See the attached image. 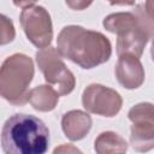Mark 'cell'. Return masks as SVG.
<instances>
[{
	"instance_id": "obj_1",
	"label": "cell",
	"mask_w": 154,
	"mask_h": 154,
	"mask_svg": "<svg viewBox=\"0 0 154 154\" xmlns=\"http://www.w3.org/2000/svg\"><path fill=\"white\" fill-rule=\"evenodd\" d=\"M103 28L117 35V54L141 58L153 37L152 2L138 4L130 12H116L106 16Z\"/></svg>"
},
{
	"instance_id": "obj_2",
	"label": "cell",
	"mask_w": 154,
	"mask_h": 154,
	"mask_svg": "<svg viewBox=\"0 0 154 154\" xmlns=\"http://www.w3.org/2000/svg\"><path fill=\"white\" fill-rule=\"evenodd\" d=\"M57 51L61 58L90 70L109 60L112 45L100 31L88 30L81 25H66L58 35Z\"/></svg>"
},
{
	"instance_id": "obj_3",
	"label": "cell",
	"mask_w": 154,
	"mask_h": 154,
	"mask_svg": "<svg viewBox=\"0 0 154 154\" xmlns=\"http://www.w3.org/2000/svg\"><path fill=\"white\" fill-rule=\"evenodd\" d=\"M0 144L5 154H46L49 129L36 116L14 113L2 125Z\"/></svg>"
},
{
	"instance_id": "obj_4",
	"label": "cell",
	"mask_w": 154,
	"mask_h": 154,
	"mask_svg": "<svg viewBox=\"0 0 154 154\" xmlns=\"http://www.w3.org/2000/svg\"><path fill=\"white\" fill-rule=\"evenodd\" d=\"M34 75L35 66L29 55L14 53L7 57L0 65V96L13 106H24Z\"/></svg>"
},
{
	"instance_id": "obj_5",
	"label": "cell",
	"mask_w": 154,
	"mask_h": 154,
	"mask_svg": "<svg viewBox=\"0 0 154 154\" xmlns=\"http://www.w3.org/2000/svg\"><path fill=\"white\" fill-rule=\"evenodd\" d=\"M22 7L19 22L26 38L37 48L51 46L53 40V24L49 12L36 2H16Z\"/></svg>"
},
{
	"instance_id": "obj_6",
	"label": "cell",
	"mask_w": 154,
	"mask_h": 154,
	"mask_svg": "<svg viewBox=\"0 0 154 154\" xmlns=\"http://www.w3.org/2000/svg\"><path fill=\"white\" fill-rule=\"evenodd\" d=\"M37 66L43 73L45 81L51 85L59 96L69 95L76 87V77L65 65L57 48L49 46L40 49L35 54Z\"/></svg>"
},
{
	"instance_id": "obj_7",
	"label": "cell",
	"mask_w": 154,
	"mask_h": 154,
	"mask_svg": "<svg viewBox=\"0 0 154 154\" xmlns=\"http://www.w3.org/2000/svg\"><path fill=\"white\" fill-rule=\"evenodd\" d=\"M128 118L132 123L130 144L138 153L154 148V109L152 102H140L130 108Z\"/></svg>"
},
{
	"instance_id": "obj_8",
	"label": "cell",
	"mask_w": 154,
	"mask_h": 154,
	"mask_svg": "<svg viewBox=\"0 0 154 154\" xmlns=\"http://www.w3.org/2000/svg\"><path fill=\"white\" fill-rule=\"evenodd\" d=\"M82 105L89 113L112 118L122 109L123 99L117 90L99 83H91L83 90Z\"/></svg>"
},
{
	"instance_id": "obj_9",
	"label": "cell",
	"mask_w": 154,
	"mask_h": 154,
	"mask_svg": "<svg viewBox=\"0 0 154 154\" xmlns=\"http://www.w3.org/2000/svg\"><path fill=\"white\" fill-rule=\"evenodd\" d=\"M114 73L118 83L123 88L129 90L140 88L146 78L144 67L141 60L129 54H123L118 57Z\"/></svg>"
},
{
	"instance_id": "obj_10",
	"label": "cell",
	"mask_w": 154,
	"mask_h": 154,
	"mask_svg": "<svg viewBox=\"0 0 154 154\" xmlns=\"http://www.w3.org/2000/svg\"><path fill=\"white\" fill-rule=\"evenodd\" d=\"M93 119L89 113L81 109H71L61 118V129L70 141H81L90 131Z\"/></svg>"
},
{
	"instance_id": "obj_11",
	"label": "cell",
	"mask_w": 154,
	"mask_h": 154,
	"mask_svg": "<svg viewBox=\"0 0 154 154\" xmlns=\"http://www.w3.org/2000/svg\"><path fill=\"white\" fill-rule=\"evenodd\" d=\"M28 102L38 112H51L59 102V94L48 84L37 85L29 91Z\"/></svg>"
},
{
	"instance_id": "obj_12",
	"label": "cell",
	"mask_w": 154,
	"mask_h": 154,
	"mask_svg": "<svg viewBox=\"0 0 154 154\" xmlns=\"http://www.w3.org/2000/svg\"><path fill=\"white\" fill-rule=\"evenodd\" d=\"M94 150L96 154H125L128 142L114 131H103L95 138Z\"/></svg>"
},
{
	"instance_id": "obj_13",
	"label": "cell",
	"mask_w": 154,
	"mask_h": 154,
	"mask_svg": "<svg viewBox=\"0 0 154 154\" xmlns=\"http://www.w3.org/2000/svg\"><path fill=\"white\" fill-rule=\"evenodd\" d=\"M16 37L14 24L11 18L0 13V46L11 43Z\"/></svg>"
},
{
	"instance_id": "obj_14",
	"label": "cell",
	"mask_w": 154,
	"mask_h": 154,
	"mask_svg": "<svg viewBox=\"0 0 154 154\" xmlns=\"http://www.w3.org/2000/svg\"><path fill=\"white\" fill-rule=\"evenodd\" d=\"M52 154H83V152L73 144L64 143V144L55 147Z\"/></svg>"
},
{
	"instance_id": "obj_15",
	"label": "cell",
	"mask_w": 154,
	"mask_h": 154,
	"mask_svg": "<svg viewBox=\"0 0 154 154\" xmlns=\"http://www.w3.org/2000/svg\"><path fill=\"white\" fill-rule=\"evenodd\" d=\"M66 5L70 6L72 10L82 11V10H84L85 7L90 6L91 2H84V1H66Z\"/></svg>"
}]
</instances>
